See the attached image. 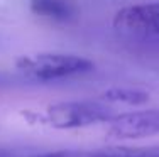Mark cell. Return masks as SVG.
Masks as SVG:
<instances>
[{"label":"cell","instance_id":"obj_9","mask_svg":"<svg viewBox=\"0 0 159 157\" xmlns=\"http://www.w3.org/2000/svg\"><path fill=\"white\" fill-rule=\"evenodd\" d=\"M0 157H14V152L5 147H0Z\"/></svg>","mask_w":159,"mask_h":157},{"label":"cell","instance_id":"obj_5","mask_svg":"<svg viewBox=\"0 0 159 157\" xmlns=\"http://www.w3.org/2000/svg\"><path fill=\"white\" fill-rule=\"evenodd\" d=\"M31 9L36 15L58 22L70 20L75 15V7L68 0H31Z\"/></svg>","mask_w":159,"mask_h":157},{"label":"cell","instance_id":"obj_1","mask_svg":"<svg viewBox=\"0 0 159 157\" xmlns=\"http://www.w3.org/2000/svg\"><path fill=\"white\" fill-rule=\"evenodd\" d=\"M17 71L32 81H59L90 73L95 64L90 59L63 52H37L20 56L16 61Z\"/></svg>","mask_w":159,"mask_h":157},{"label":"cell","instance_id":"obj_2","mask_svg":"<svg viewBox=\"0 0 159 157\" xmlns=\"http://www.w3.org/2000/svg\"><path fill=\"white\" fill-rule=\"evenodd\" d=\"M112 107L100 102H61L46 108V120L51 127L59 130L83 129V127L108 123L115 117Z\"/></svg>","mask_w":159,"mask_h":157},{"label":"cell","instance_id":"obj_6","mask_svg":"<svg viewBox=\"0 0 159 157\" xmlns=\"http://www.w3.org/2000/svg\"><path fill=\"white\" fill-rule=\"evenodd\" d=\"M102 100L137 107V105H144L149 102V93L141 88H110L102 95Z\"/></svg>","mask_w":159,"mask_h":157},{"label":"cell","instance_id":"obj_3","mask_svg":"<svg viewBox=\"0 0 159 157\" xmlns=\"http://www.w3.org/2000/svg\"><path fill=\"white\" fill-rule=\"evenodd\" d=\"M159 135V108L115 115L107 127V137L113 140H141Z\"/></svg>","mask_w":159,"mask_h":157},{"label":"cell","instance_id":"obj_4","mask_svg":"<svg viewBox=\"0 0 159 157\" xmlns=\"http://www.w3.org/2000/svg\"><path fill=\"white\" fill-rule=\"evenodd\" d=\"M113 27L135 34L159 36V2L135 3L120 9L113 17Z\"/></svg>","mask_w":159,"mask_h":157},{"label":"cell","instance_id":"obj_8","mask_svg":"<svg viewBox=\"0 0 159 157\" xmlns=\"http://www.w3.org/2000/svg\"><path fill=\"white\" fill-rule=\"evenodd\" d=\"M31 157H102L100 150H73V149H66V150H54V152H46V154L39 155H31Z\"/></svg>","mask_w":159,"mask_h":157},{"label":"cell","instance_id":"obj_7","mask_svg":"<svg viewBox=\"0 0 159 157\" xmlns=\"http://www.w3.org/2000/svg\"><path fill=\"white\" fill-rule=\"evenodd\" d=\"M102 157H159L157 147H107L100 150Z\"/></svg>","mask_w":159,"mask_h":157}]
</instances>
